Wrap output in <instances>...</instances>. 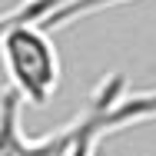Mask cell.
I'll list each match as a JSON object with an SVG mask.
<instances>
[{
  "label": "cell",
  "instance_id": "cell-2",
  "mask_svg": "<svg viewBox=\"0 0 156 156\" xmlns=\"http://www.w3.org/2000/svg\"><path fill=\"white\" fill-rule=\"evenodd\" d=\"M113 3H126V0H17L10 10L0 13V33L10 27H23V23H37L50 33L66 20L87 17L96 7H113Z\"/></svg>",
  "mask_w": 156,
  "mask_h": 156
},
{
  "label": "cell",
  "instance_id": "cell-1",
  "mask_svg": "<svg viewBox=\"0 0 156 156\" xmlns=\"http://www.w3.org/2000/svg\"><path fill=\"white\" fill-rule=\"evenodd\" d=\"M0 60L7 70V87L20 103L47 106L60 87V53L50 33L37 23L10 27L0 33Z\"/></svg>",
  "mask_w": 156,
  "mask_h": 156
}]
</instances>
